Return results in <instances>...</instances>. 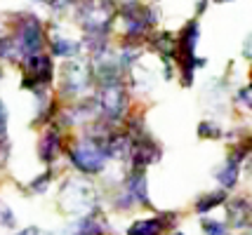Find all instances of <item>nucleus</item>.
Instances as JSON below:
<instances>
[{
    "instance_id": "1",
    "label": "nucleus",
    "mask_w": 252,
    "mask_h": 235,
    "mask_svg": "<svg viewBox=\"0 0 252 235\" xmlns=\"http://www.w3.org/2000/svg\"><path fill=\"white\" fill-rule=\"evenodd\" d=\"M12 38H14V43L19 45L24 59L31 54H40V50H43V45H45L43 24H40L38 17H33V14H24V17H19L17 31H14Z\"/></svg>"
},
{
    "instance_id": "2",
    "label": "nucleus",
    "mask_w": 252,
    "mask_h": 235,
    "mask_svg": "<svg viewBox=\"0 0 252 235\" xmlns=\"http://www.w3.org/2000/svg\"><path fill=\"white\" fill-rule=\"evenodd\" d=\"M106 160H109V153H106V146L104 141H80L71 148V162L73 167H78L85 174H97L106 167Z\"/></svg>"
},
{
    "instance_id": "3",
    "label": "nucleus",
    "mask_w": 252,
    "mask_h": 235,
    "mask_svg": "<svg viewBox=\"0 0 252 235\" xmlns=\"http://www.w3.org/2000/svg\"><path fill=\"white\" fill-rule=\"evenodd\" d=\"M62 207L66 212H88L94 207V188L85 181H66L62 186Z\"/></svg>"
},
{
    "instance_id": "4",
    "label": "nucleus",
    "mask_w": 252,
    "mask_h": 235,
    "mask_svg": "<svg viewBox=\"0 0 252 235\" xmlns=\"http://www.w3.org/2000/svg\"><path fill=\"white\" fill-rule=\"evenodd\" d=\"M127 106V94L121 82H104V87L99 92V108L109 120H118Z\"/></svg>"
},
{
    "instance_id": "5",
    "label": "nucleus",
    "mask_w": 252,
    "mask_h": 235,
    "mask_svg": "<svg viewBox=\"0 0 252 235\" xmlns=\"http://www.w3.org/2000/svg\"><path fill=\"white\" fill-rule=\"evenodd\" d=\"M62 78H64V92L80 94L90 85V71L80 61H68L64 66V71H62Z\"/></svg>"
},
{
    "instance_id": "6",
    "label": "nucleus",
    "mask_w": 252,
    "mask_h": 235,
    "mask_svg": "<svg viewBox=\"0 0 252 235\" xmlns=\"http://www.w3.org/2000/svg\"><path fill=\"white\" fill-rule=\"evenodd\" d=\"M158 157H160V148H158L154 141H149V139L132 141V146H130L132 167L142 169V167H146V165H154Z\"/></svg>"
},
{
    "instance_id": "7",
    "label": "nucleus",
    "mask_w": 252,
    "mask_h": 235,
    "mask_svg": "<svg viewBox=\"0 0 252 235\" xmlns=\"http://www.w3.org/2000/svg\"><path fill=\"white\" fill-rule=\"evenodd\" d=\"M245 156V148H238L233 157H231L229 162L224 165V167L217 172V181H220L224 188H233L236 186V181H238V169H241V157Z\"/></svg>"
},
{
    "instance_id": "8",
    "label": "nucleus",
    "mask_w": 252,
    "mask_h": 235,
    "mask_svg": "<svg viewBox=\"0 0 252 235\" xmlns=\"http://www.w3.org/2000/svg\"><path fill=\"white\" fill-rule=\"evenodd\" d=\"M198 35H200V31H198V22L187 24V26H184V31H182V33H179V38H177V52H175V54L193 56L196 45H198Z\"/></svg>"
},
{
    "instance_id": "9",
    "label": "nucleus",
    "mask_w": 252,
    "mask_h": 235,
    "mask_svg": "<svg viewBox=\"0 0 252 235\" xmlns=\"http://www.w3.org/2000/svg\"><path fill=\"white\" fill-rule=\"evenodd\" d=\"M252 212V205L245 198H236V200H229V219L233 226H238V228H243V226L248 224L245 219L250 216Z\"/></svg>"
},
{
    "instance_id": "10",
    "label": "nucleus",
    "mask_w": 252,
    "mask_h": 235,
    "mask_svg": "<svg viewBox=\"0 0 252 235\" xmlns=\"http://www.w3.org/2000/svg\"><path fill=\"white\" fill-rule=\"evenodd\" d=\"M71 233L73 235H104V221L94 219V216H83L71 224Z\"/></svg>"
},
{
    "instance_id": "11",
    "label": "nucleus",
    "mask_w": 252,
    "mask_h": 235,
    "mask_svg": "<svg viewBox=\"0 0 252 235\" xmlns=\"http://www.w3.org/2000/svg\"><path fill=\"white\" fill-rule=\"evenodd\" d=\"M127 193H130L132 200H137V202H146V200H149V190H146V177H144L142 169L132 172V177L127 179Z\"/></svg>"
},
{
    "instance_id": "12",
    "label": "nucleus",
    "mask_w": 252,
    "mask_h": 235,
    "mask_svg": "<svg viewBox=\"0 0 252 235\" xmlns=\"http://www.w3.org/2000/svg\"><path fill=\"white\" fill-rule=\"evenodd\" d=\"M163 226V219H139L127 228V235H160Z\"/></svg>"
},
{
    "instance_id": "13",
    "label": "nucleus",
    "mask_w": 252,
    "mask_h": 235,
    "mask_svg": "<svg viewBox=\"0 0 252 235\" xmlns=\"http://www.w3.org/2000/svg\"><path fill=\"white\" fill-rule=\"evenodd\" d=\"M50 47H52V54L57 56H76L80 52V43L71 40V38H64V35H55Z\"/></svg>"
},
{
    "instance_id": "14",
    "label": "nucleus",
    "mask_w": 252,
    "mask_h": 235,
    "mask_svg": "<svg viewBox=\"0 0 252 235\" xmlns=\"http://www.w3.org/2000/svg\"><path fill=\"white\" fill-rule=\"evenodd\" d=\"M38 153L45 162H52L59 153V134L57 132H47V134L40 139V146H38Z\"/></svg>"
},
{
    "instance_id": "15",
    "label": "nucleus",
    "mask_w": 252,
    "mask_h": 235,
    "mask_svg": "<svg viewBox=\"0 0 252 235\" xmlns=\"http://www.w3.org/2000/svg\"><path fill=\"white\" fill-rule=\"evenodd\" d=\"M226 200V193L224 190H217V193H208V195H203L200 200L196 202V212L198 214H208L210 209H215L217 205Z\"/></svg>"
},
{
    "instance_id": "16",
    "label": "nucleus",
    "mask_w": 252,
    "mask_h": 235,
    "mask_svg": "<svg viewBox=\"0 0 252 235\" xmlns=\"http://www.w3.org/2000/svg\"><path fill=\"white\" fill-rule=\"evenodd\" d=\"M203 228H205L208 235H229V228H226V224H221V221L205 219V221H203Z\"/></svg>"
},
{
    "instance_id": "17",
    "label": "nucleus",
    "mask_w": 252,
    "mask_h": 235,
    "mask_svg": "<svg viewBox=\"0 0 252 235\" xmlns=\"http://www.w3.org/2000/svg\"><path fill=\"white\" fill-rule=\"evenodd\" d=\"M198 134L203 136V139H208V136L210 139H217V136H221V130L215 123H208V120H205V123L198 125Z\"/></svg>"
},
{
    "instance_id": "18",
    "label": "nucleus",
    "mask_w": 252,
    "mask_h": 235,
    "mask_svg": "<svg viewBox=\"0 0 252 235\" xmlns=\"http://www.w3.org/2000/svg\"><path fill=\"white\" fill-rule=\"evenodd\" d=\"M50 179H52V174H50V172H45L43 177H38V179L31 183V190H35V193L45 190V188H47V183H50Z\"/></svg>"
},
{
    "instance_id": "19",
    "label": "nucleus",
    "mask_w": 252,
    "mask_h": 235,
    "mask_svg": "<svg viewBox=\"0 0 252 235\" xmlns=\"http://www.w3.org/2000/svg\"><path fill=\"white\" fill-rule=\"evenodd\" d=\"M238 104L241 106H252V85H248V87H243L238 92Z\"/></svg>"
},
{
    "instance_id": "20",
    "label": "nucleus",
    "mask_w": 252,
    "mask_h": 235,
    "mask_svg": "<svg viewBox=\"0 0 252 235\" xmlns=\"http://www.w3.org/2000/svg\"><path fill=\"white\" fill-rule=\"evenodd\" d=\"M7 157H10V141L5 136H0V167L7 162Z\"/></svg>"
},
{
    "instance_id": "21",
    "label": "nucleus",
    "mask_w": 252,
    "mask_h": 235,
    "mask_svg": "<svg viewBox=\"0 0 252 235\" xmlns=\"http://www.w3.org/2000/svg\"><path fill=\"white\" fill-rule=\"evenodd\" d=\"M47 2H50V7H52V10H66V7H68V5H73V2H76V0H47Z\"/></svg>"
},
{
    "instance_id": "22",
    "label": "nucleus",
    "mask_w": 252,
    "mask_h": 235,
    "mask_svg": "<svg viewBox=\"0 0 252 235\" xmlns=\"http://www.w3.org/2000/svg\"><path fill=\"white\" fill-rule=\"evenodd\" d=\"M5 120H7V111H5V106H2V101H0V134L5 132Z\"/></svg>"
},
{
    "instance_id": "23",
    "label": "nucleus",
    "mask_w": 252,
    "mask_h": 235,
    "mask_svg": "<svg viewBox=\"0 0 252 235\" xmlns=\"http://www.w3.org/2000/svg\"><path fill=\"white\" fill-rule=\"evenodd\" d=\"M243 52H245V56H250L252 59V35L245 40V50H243Z\"/></svg>"
},
{
    "instance_id": "24",
    "label": "nucleus",
    "mask_w": 252,
    "mask_h": 235,
    "mask_svg": "<svg viewBox=\"0 0 252 235\" xmlns=\"http://www.w3.org/2000/svg\"><path fill=\"white\" fill-rule=\"evenodd\" d=\"M19 235H38V228H26V231H22Z\"/></svg>"
},
{
    "instance_id": "25",
    "label": "nucleus",
    "mask_w": 252,
    "mask_h": 235,
    "mask_svg": "<svg viewBox=\"0 0 252 235\" xmlns=\"http://www.w3.org/2000/svg\"><path fill=\"white\" fill-rule=\"evenodd\" d=\"M217 2H229V0H217Z\"/></svg>"
},
{
    "instance_id": "26",
    "label": "nucleus",
    "mask_w": 252,
    "mask_h": 235,
    "mask_svg": "<svg viewBox=\"0 0 252 235\" xmlns=\"http://www.w3.org/2000/svg\"><path fill=\"white\" fill-rule=\"evenodd\" d=\"M33 2H45V0H33Z\"/></svg>"
},
{
    "instance_id": "27",
    "label": "nucleus",
    "mask_w": 252,
    "mask_h": 235,
    "mask_svg": "<svg viewBox=\"0 0 252 235\" xmlns=\"http://www.w3.org/2000/svg\"><path fill=\"white\" fill-rule=\"evenodd\" d=\"M175 235H182V233H175Z\"/></svg>"
}]
</instances>
